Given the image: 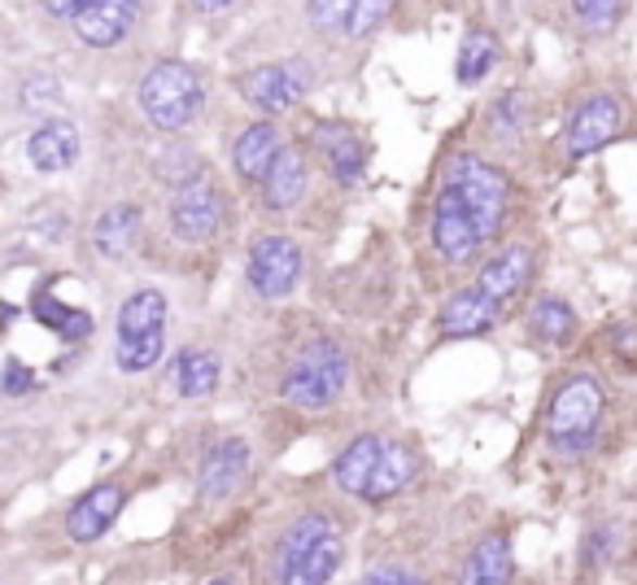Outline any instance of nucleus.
<instances>
[{"instance_id": "nucleus-21", "label": "nucleus", "mask_w": 637, "mask_h": 585, "mask_svg": "<svg viewBox=\"0 0 637 585\" xmlns=\"http://www.w3.org/2000/svg\"><path fill=\"white\" fill-rule=\"evenodd\" d=\"M318 153H324V162H328V171L337 175V184L341 188H350V184H359L363 179V140L350 132V127H324L318 132Z\"/></svg>"}, {"instance_id": "nucleus-28", "label": "nucleus", "mask_w": 637, "mask_h": 585, "mask_svg": "<svg viewBox=\"0 0 637 585\" xmlns=\"http://www.w3.org/2000/svg\"><path fill=\"white\" fill-rule=\"evenodd\" d=\"M494 62H498V40L489 32H467L463 36V49H459L454 75H459V84H480L494 71Z\"/></svg>"}, {"instance_id": "nucleus-10", "label": "nucleus", "mask_w": 637, "mask_h": 585, "mask_svg": "<svg viewBox=\"0 0 637 585\" xmlns=\"http://www.w3.org/2000/svg\"><path fill=\"white\" fill-rule=\"evenodd\" d=\"M620 127H624L620 101H615V97H589V101L572 114V123H567V153H572V158H585V153L602 149L607 140H615Z\"/></svg>"}, {"instance_id": "nucleus-27", "label": "nucleus", "mask_w": 637, "mask_h": 585, "mask_svg": "<svg viewBox=\"0 0 637 585\" xmlns=\"http://www.w3.org/2000/svg\"><path fill=\"white\" fill-rule=\"evenodd\" d=\"M218 385V359L210 350H184L175 363V389L179 398H210Z\"/></svg>"}, {"instance_id": "nucleus-15", "label": "nucleus", "mask_w": 637, "mask_h": 585, "mask_svg": "<svg viewBox=\"0 0 637 585\" xmlns=\"http://www.w3.org/2000/svg\"><path fill=\"white\" fill-rule=\"evenodd\" d=\"M245 472H249V446H245L240 437H227V441H218V446L205 455V463H201V494H205L210 502H218V498H227V494L245 481Z\"/></svg>"}, {"instance_id": "nucleus-37", "label": "nucleus", "mask_w": 637, "mask_h": 585, "mask_svg": "<svg viewBox=\"0 0 637 585\" xmlns=\"http://www.w3.org/2000/svg\"><path fill=\"white\" fill-rule=\"evenodd\" d=\"M615 346H620L624 354H633V350H637V333H633V328H615Z\"/></svg>"}, {"instance_id": "nucleus-2", "label": "nucleus", "mask_w": 637, "mask_h": 585, "mask_svg": "<svg viewBox=\"0 0 637 585\" xmlns=\"http://www.w3.org/2000/svg\"><path fill=\"white\" fill-rule=\"evenodd\" d=\"M346 376H350L346 354L333 341H310L292 359V368L284 376V398L292 407H301V411H324V407H333L341 398Z\"/></svg>"}, {"instance_id": "nucleus-4", "label": "nucleus", "mask_w": 637, "mask_h": 585, "mask_svg": "<svg viewBox=\"0 0 637 585\" xmlns=\"http://www.w3.org/2000/svg\"><path fill=\"white\" fill-rule=\"evenodd\" d=\"M446 184L463 197L480 240H494L502 232V219H507V175L498 166H489L485 158H454L446 166Z\"/></svg>"}, {"instance_id": "nucleus-29", "label": "nucleus", "mask_w": 637, "mask_h": 585, "mask_svg": "<svg viewBox=\"0 0 637 585\" xmlns=\"http://www.w3.org/2000/svg\"><path fill=\"white\" fill-rule=\"evenodd\" d=\"M528 324H533V333H537L541 341H550V346H563V341L576 333V315H572V307L559 302V298H541V302L533 307Z\"/></svg>"}, {"instance_id": "nucleus-11", "label": "nucleus", "mask_w": 637, "mask_h": 585, "mask_svg": "<svg viewBox=\"0 0 637 585\" xmlns=\"http://www.w3.org/2000/svg\"><path fill=\"white\" fill-rule=\"evenodd\" d=\"M502 320V307H494L485 292L472 284V288H463V292H454V298L441 307V315H437V333L446 337V341H463V337H485L494 324Z\"/></svg>"}, {"instance_id": "nucleus-19", "label": "nucleus", "mask_w": 637, "mask_h": 585, "mask_svg": "<svg viewBox=\"0 0 637 585\" xmlns=\"http://www.w3.org/2000/svg\"><path fill=\"white\" fill-rule=\"evenodd\" d=\"M328 533H333V520H328V515H318V511L292 520L288 533L279 537V550H275V576L288 585V576L297 572V563L318 546V537H328Z\"/></svg>"}, {"instance_id": "nucleus-17", "label": "nucleus", "mask_w": 637, "mask_h": 585, "mask_svg": "<svg viewBox=\"0 0 637 585\" xmlns=\"http://www.w3.org/2000/svg\"><path fill=\"white\" fill-rule=\"evenodd\" d=\"M275 153H279V132H275V123H249V127L236 136L232 166H236V175H240V179L262 184V175L271 171Z\"/></svg>"}, {"instance_id": "nucleus-6", "label": "nucleus", "mask_w": 637, "mask_h": 585, "mask_svg": "<svg viewBox=\"0 0 637 585\" xmlns=\"http://www.w3.org/2000/svg\"><path fill=\"white\" fill-rule=\"evenodd\" d=\"M310 84H314V75H310L305 62L258 66V71H245V75L236 79L240 97H245L253 110H262V114H284V110H292L297 101H305Z\"/></svg>"}, {"instance_id": "nucleus-12", "label": "nucleus", "mask_w": 637, "mask_h": 585, "mask_svg": "<svg viewBox=\"0 0 637 585\" xmlns=\"http://www.w3.org/2000/svg\"><path fill=\"white\" fill-rule=\"evenodd\" d=\"M528 275H533V249H528V245H511V249H502L498 258H489V262L480 266L476 288L485 292L494 307L507 311V307L520 298V288L528 284Z\"/></svg>"}, {"instance_id": "nucleus-1", "label": "nucleus", "mask_w": 637, "mask_h": 585, "mask_svg": "<svg viewBox=\"0 0 637 585\" xmlns=\"http://www.w3.org/2000/svg\"><path fill=\"white\" fill-rule=\"evenodd\" d=\"M205 88L188 62H153L140 79V110L158 132H184L201 114Z\"/></svg>"}, {"instance_id": "nucleus-31", "label": "nucleus", "mask_w": 637, "mask_h": 585, "mask_svg": "<svg viewBox=\"0 0 637 585\" xmlns=\"http://www.w3.org/2000/svg\"><path fill=\"white\" fill-rule=\"evenodd\" d=\"M354 0H305V18L318 36H346Z\"/></svg>"}, {"instance_id": "nucleus-35", "label": "nucleus", "mask_w": 637, "mask_h": 585, "mask_svg": "<svg viewBox=\"0 0 637 585\" xmlns=\"http://www.w3.org/2000/svg\"><path fill=\"white\" fill-rule=\"evenodd\" d=\"M40 5H45L53 18H75V14L88 5V0H40Z\"/></svg>"}, {"instance_id": "nucleus-8", "label": "nucleus", "mask_w": 637, "mask_h": 585, "mask_svg": "<svg viewBox=\"0 0 637 585\" xmlns=\"http://www.w3.org/2000/svg\"><path fill=\"white\" fill-rule=\"evenodd\" d=\"M433 245L454 266L476 258V249L485 245L476 223H472V214H467V206H463V197L446 179H441V192H437V206H433Z\"/></svg>"}, {"instance_id": "nucleus-14", "label": "nucleus", "mask_w": 637, "mask_h": 585, "mask_svg": "<svg viewBox=\"0 0 637 585\" xmlns=\"http://www.w3.org/2000/svg\"><path fill=\"white\" fill-rule=\"evenodd\" d=\"M27 158H32V166L45 171V175H58V171L75 166V162H79V127L66 123V119H49L45 127L32 132Z\"/></svg>"}, {"instance_id": "nucleus-23", "label": "nucleus", "mask_w": 637, "mask_h": 585, "mask_svg": "<svg viewBox=\"0 0 637 585\" xmlns=\"http://www.w3.org/2000/svg\"><path fill=\"white\" fill-rule=\"evenodd\" d=\"M136 232H140V210L136 206H110L92 227V245H97L101 258H123L136 245Z\"/></svg>"}, {"instance_id": "nucleus-3", "label": "nucleus", "mask_w": 637, "mask_h": 585, "mask_svg": "<svg viewBox=\"0 0 637 585\" xmlns=\"http://www.w3.org/2000/svg\"><path fill=\"white\" fill-rule=\"evenodd\" d=\"M602 415V389L594 376H572L550 402V446L559 459H576L594 446V428Z\"/></svg>"}, {"instance_id": "nucleus-25", "label": "nucleus", "mask_w": 637, "mask_h": 585, "mask_svg": "<svg viewBox=\"0 0 637 585\" xmlns=\"http://www.w3.org/2000/svg\"><path fill=\"white\" fill-rule=\"evenodd\" d=\"M341 559H346V542H341V533L333 528L328 537H318V546L297 563V572L288 576V585H324V581L337 576Z\"/></svg>"}, {"instance_id": "nucleus-34", "label": "nucleus", "mask_w": 637, "mask_h": 585, "mask_svg": "<svg viewBox=\"0 0 637 585\" xmlns=\"http://www.w3.org/2000/svg\"><path fill=\"white\" fill-rule=\"evenodd\" d=\"M0 389H5L10 398H18V394H32V389H36V376H32V368H23L18 359H5V368H0Z\"/></svg>"}, {"instance_id": "nucleus-7", "label": "nucleus", "mask_w": 637, "mask_h": 585, "mask_svg": "<svg viewBox=\"0 0 637 585\" xmlns=\"http://www.w3.org/2000/svg\"><path fill=\"white\" fill-rule=\"evenodd\" d=\"M223 223V192L214 188L210 175H184V184L171 197V232L188 245H201L218 232Z\"/></svg>"}, {"instance_id": "nucleus-26", "label": "nucleus", "mask_w": 637, "mask_h": 585, "mask_svg": "<svg viewBox=\"0 0 637 585\" xmlns=\"http://www.w3.org/2000/svg\"><path fill=\"white\" fill-rule=\"evenodd\" d=\"M32 315L45 328H53L58 337H66V341H84L92 333V315L88 311H75V307H62L53 292H36V298H32Z\"/></svg>"}, {"instance_id": "nucleus-20", "label": "nucleus", "mask_w": 637, "mask_h": 585, "mask_svg": "<svg viewBox=\"0 0 637 585\" xmlns=\"http://www.w3.org/2000/svg\"><path fill=\"white\" fill-rule=\"evenodd\" d=\"M415 481V455L407 450V446H398V441H380V459H376V468H372V481H367V489H363V498L367 502H389L394 494H402L407 485Z\"/></svg>"}, {"instance_id": "nucleus-32", "label": "nucleus", "mask_w": 637, "mask_h": 585, "mask_svg": "<svg viewBox=\"0 0 637 585\" xmlns=\"http://www.w3.org/2000/svg\"><path fill=\"white\" fill-rule=\"evenodd\" d=\"M572 14L589 36H602V32H611L620 23L624 0H572Z\"/></svg>"}, {"instance_id": "nucleus-13", "label": "nucleus", "mask_w": 637, "mask_h": 585, "mask_svg": "<svg viewBox=\"0 0 637 585\" xmlns=\"http://www.w3.org/2000/svg\"><path fill=\"white\" fill-rule=\"evenodd\" d=\"M123 502H127V489L123 485H97V489H88L71 507V515H66L71 542H97V537H105V528L118 520Z\"/></svg>"}, {"instance_id": "nucleus-22", "label": "nucleus", "mask_w": 637, "mask_h": 585, "mask_svg": "<svg viewBox=\"0 0 637 585\" xmlns=\"http://www.w3.org/2000/svg\"><path fill=\"white\" fill-rule=\"evenodd\" d=\"M511 572H515V555H511V542L507 537H485L472 555H467V563H463V581L467 585H502V581H511Z\"/></svg>"}, {"instance_id": "nucleus-30", "label": "nucleus", "mask_w": 637, "mask_h": 585, "mask_svg": "<svg viewBox=\"0 0 637 585\" xmlns=\"http://www.w3.org/2000/svg\"><path fill=\"white\" fill-rule=\"evenodd\" d=\"M394 5H398V0H354L350 23H346V36H350V40H372V36L389 23Z\"/></svg>"}, {"instance_id": "nucleus-5", "label": "nucleus", "mask_w": 637, "mask_h": 585, "mask_svg": "<svg viewBox=\"0 0 637 585\" xmlns=\"http://www.w3.org/2000/svg\"><path fill=\"white\" fill-rule=\"evenodd\" d=\"M301 266H305V258H301V245L292 236H258L249 245L245 275H249V288L258 292V298L279 302V298H288V292L297 288Z\"/></svg>"}, {"instance_id": "nucleus-24", "label": "nucleus", "mask_w": 637, "mask_h": 585, "mask_svg": "<svg viewBox=\"0 0 637 585\" xmlns=\"http://www.w3.org/2000/svg\"><path fill=\"white\" fill-rule=\"evenodd\" d=\"M376 459H380V437H359V441H350V446L341 450V459H337V485H341L346 494L363 498Z\"/></svg>"}, {"instance_id": "nucleus-36", "label": "nucleus", "mask_w": 637, "mask_h": 585, "mask_svg": "<svg viewBox=\"0 0 637 585\" xmlns=\"http://www.w3.org/2000/svg\"><path fill=\"white\" fill-rule=\"evenodd\" d=\"M363 581H367V585H385V581H415V576L402 572V568H376V572H367Z\"/></svg>"}, {"instance_id": "nucleus-16", "label": "nucleus", "mask_w": 637, "mask_h": 585, "mask_svg": "<svg viewBox=\"0 0 637 585\" xmlns=\"http://www.w3.org/2000/svg\"><path fill=\"white\" fill-rule=\"evenodd\" d=\"M305 184H310V171H305V158L297 149H284L275 153L271 171L262 175V201L271 210H292L301 197H305Z\"/></svg>"}, {"instance_id": "nucleus-38", "label": "nucleus", "mask_w": 637, "mask_h": 585, "mask_svg": "<svg viewBox=\"0 0 637 585\" xmlns=\"http://www.w3.org/2000/svg\"><path fill=\"white\" fill-rule=\"evenodd\" d=\"M192 5H197L201 14H223V10L232 5V0H192Z\"/></svg>"}, {"instance_id": "nucleus-9", "label": "nucleus", "mask_w": 637, "mask_h": 585, "mask_svg": "<svg viewBox=\"0 0 637 585\" xmlns=\"http://www.w3.org/2000/svg\"><path fill=\"white\" fill-rule=\"evenodd\" d=\"M136 18H140V0H88L71 18V27L88 49H114L132 36Z\"/></svg>"}, {"instance_id": "nucleus-33", "label": "nucleus", "mask_w": 637, "mask_h": 585, "mask_svg": "<svg viewBox=\"0 0 637 585\" xmlns=\"http://www.w3.org/2000/svg\"><path fill=\"white\" fill-rule=\"evenodd\" d=\"M58 97H62V88H58L53 75H32L23 84V105L27 110H49V105H58Z\"/></svg>"}, {"instance_id": "nucleus-18", "label": "nucleus", "mask_w": 637, "mask_h": 585, "mask_svg": "<svg viewBox=\"0 0 637 585\" xmlns=\"http://www.w3.org/2000/svg\"><path fill=\"white\" fill-rule=\"evenodd\" d=\"M166 337V298L158 288H140L118 311V341H149Z\"/></svg>"}]
</instances>
